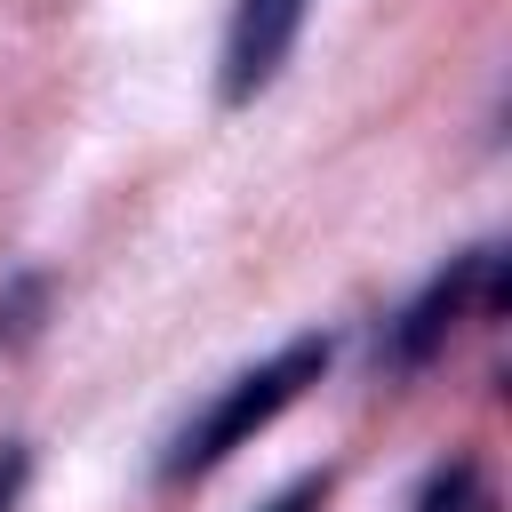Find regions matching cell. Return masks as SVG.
I'll return each mask as SVG.
<instances>
[{"label":"cell","mask_w":512,"mask_h":512,"mask_svg":"<svg viewBox=\"0 0 512 512\" xmlns=\"http://www.w3.org/2000/svg\"><path fill=\"white\" fill-rule=\"evenodd\" d=\"M16 488H24V448H0V512H16Z\"/></svg>","instance_id":"52a82bcc"},{"label":"cell","mask_w":512,"mask_h":512,"mask_svg":"<svg viewBox=\"0 0 512 512\" xmlns=\"http://www.w3.org/2000/svg\"><path fill=\"white\" fill-rule=\"evenodd\" d=\"M496 272V256L488 248H472V256H456L448 272H432L424 280V296H408L400 312H392V328H384V360L408 376V368H424L456 328H464V312H472V296H480V280Z\"/></svg>","instance_id":"7a4b0ae2"},{"label":"cell","mask_w":512,"mask_h":512,"mask_svg":"<svg viewBox=\"0 0 512 512\" xmlns=\"http://www.w3.org/2000/svg\"><path fill=\"white\" fill-rule=\"evenodd\" d=\"M304 8H312V0H232L224 72H216V96H224V104H256V96L280 80V64H288V48H296V32H304Z\"/></svg>","instance_id":"3957f363"},{"label":"cell","mask_w":512,"mask_h":512,"mask_svg":"<svg viewBox=\"0 0 512 512\" xmlns=\"http://www.w3.org/2000/svg\"><path fill=\"white\" fill-rule=\"evenodd\" d=\"M328 360H336V336L304 328V336H288L272 360H256V368H240L232 384H216V392H208V408L168 440L160 480H200V472H216V464H224L232 448H248L272 416H288V408L328 376Z\"/></svg>","instance_id":"6da1fadb"},{"label":"cell","mask_w":512,"mask_h":512,"mask_svg":"<svg viewBox=\"0 0 512 512\" xmlns=\"http://www.w3.org/2000/svg\"><path fill=\"white\" fill-rule=\"evenodd\" d=\"M328 488H336V472H328V464H320V472H296L264 512H320V504H328Z\"/></svg>","instance_id":"8992f818"},{"label":"cell","mask_w":512,"mask_h":512,"mask_svg":"<svg viewBox=\"0 0 512 512\" xmlns=\"http://www.w3.org/2000/svg\"><path fill=\"white\" fill-rule=\"evenodd\" d=\"M416 512H496V488H488V472L472 456H448V464H432Z\"/></svg>","instance_id":"277c9868"},{"label":"cell","mask_w":512,"mask_h":512,"mask_svg":"<svg viewBox=\"0 0 512 512\" xmlns=\"http://www.w3.org/2000/svg\"><path fill=\"white\" fill-rule=\"evenodd\" d=\"M40 296H48V280H32V272L0 296V344H24V336L40 328V320H32V312H40Z\"/></svg>","instance_id":"5b68a950"}]
</instances>
